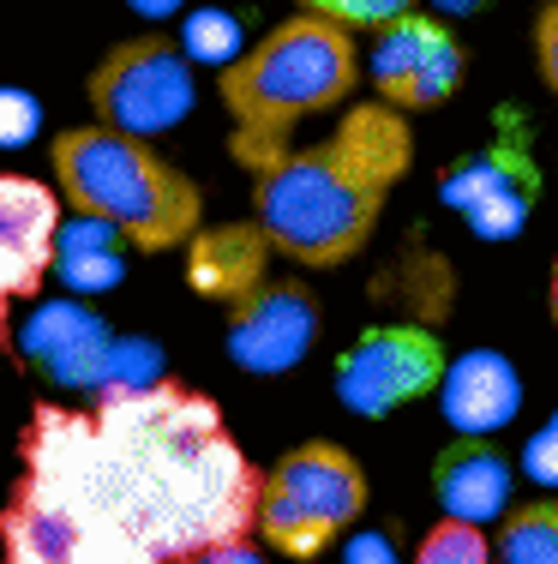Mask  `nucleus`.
<instances>
[{"label": "nucleus", "mask_w": 558, "mask_h": 564, "mask_svg": "<svg viewBox=\"0 0 558 564\" xmlns=\"http://www.w3.org/2000/svg\"><path fill=\"white\" fill-rule=\"evenodd\" d=\"M535 193H540V174L516 139H499L493 151L457 163L445 181V198L457 210H469L474 235H486V240H511L523 228L528 205H535Z\"/></svg>", "instance_id": "nucleus-12"}, {"label": "nucleus", "mask_w": 558, "mask_h": 564, "mask_svg": "<svg viewBox=\"0 0 558 564\" xmlns=\"http://www.w3.org/2000/svg\"><path fill=\"white\" fill-rule=\"evenodd\" d=\"M121 252L127 240L114 235L109 223L97 217H78L61 228V252H55V276L66 282V289H114L121 282Z\"/></svg>", "instance_id": "nucleus-17"}, {"label": "nucleus", "mask_w": 558, "mask_h": 564, "mask_svg": "<svg viewBox=\"0 0 558 564\" xmlns=\"http://www.w3.org/2000/svg\"><path fill=\"white\" fill-rule=\"evenodd\" d=\"M535 61H540V78H547V90L558 97V0L535 12Z\"/></svg>", "instance_id": "nucleus-24"}, {"label": "nucleus", "mask_w": 558, "mask_h": 564, "mask_svg": "<svg viewBox=\"0 0 558 564\" xmlns=\"http://www.w3.org/2000/svg\"><path fill=\"white\" fill-rule=\"evenodd\" d=\"M528 463H535V480H558V421L528 445Z\"/></svg>", "instance_id": "nucleus-26"}, {"label": "nucleus", "mask_w": 558, "mask_h": 564, "mask_svg": "<svg viewBox=\"0 0 558 564\" xmlns=\"http://www.w3.org/2000/svg\"><path fill=\"white\" fill-rule=\"evenodd\" d=\"M48 174L78 217L109 223L132 252H168L205 228V193L151 139L114 132L102 120L48 139Z\"/></svg>", "instance_id": "nucleus-4"}, {"label": "nucleus", "mask_w": 558, "mask_h": 564, "mask_svg": "<svg viewBox=\"0 0 558 564\" xmlns=\"http://www.w3.org/2000/svg\"><path fill=\"white\" fill-rule=\"evenodd\" d=\"M271 235H264L259 223H217V228H198L193 240H186V282H193V294H205V301H247L264 276V264H271Z\"/></svg>", "instance_id": "nucleus-13"}, {"label": "nucleus", "mask_w": 558, "mask_h": 564, "mask_svg": "<svg viewBox=\"0 0 558 564\" xmlns=\"http://www.w3.org/2000/svg\"><path fill=\"white\" fill-rule=\"evenodd\" d=\"M78 541H85V522L66 505H55L48 492L19 480V492L0 510V553H7V564H73Z\"/></svg>", "instance_id": "nucleus-16"}, {"label": "nucleus", "mask_w": 558, "mask_h": 564, "mask_svg": "<svg viewBox=\"0 0 558 564\" xmlns=\"http://www.w3.org/2000/svg\"><path fill=\"white\" fill-rule=\"evenodd\" d=\"M415 169V127L391 102H354L318 144L252 174V210L283 259L330 271L354 259L379 228L391 186Z\"/></svg>", "instance_id": "nucleus-2"}, {"label": "nucleus", "mask_w": 558, "mask_h": 564, "mask_svg": "<svg viewBox=\"0 0 558 564\" xmlns=\"http://www.w3.org/2000/svg\"><path fill=\"white\" fill-rule=\"evenodd\" d=\"M318 343V301L300 276L259 282L247 301L229 306V360L259 379H283L288 367L307 360Z\"/></svg>", "instance_id": "nucleus-10"}, {"label": "nucleus", "mask_w": 558, "mask_h": 564, "mask_svg": "<svg viewBox=\"0 0 558 564\" xmlns=\"http://www.w3.org/2000/svg\"><path fill=\"white\" fill-rule=\"evenodd\" d=\"M415 564H493V541H486L481 522L462 517H438L415 546Z\"/></svg>", "instance_id": "nucleus-19"}, {"label": "nucleus", "mask_w": 558, "mask_h": 564, "mask_svg": "<svg viewBox=\"0 0 558 564\" xmlns=\"http://www.w3.org/2000/svg\"><path fill=\"white\" fill-rule=\"evenodd\" d=\"M300 12H318V19H337L349 31H384L403 12H415V0H300Z\"/></svg>", "instance_id": "nucleus-21"}, {"label": "nucleus", "mask_w": 558, "mask_h": 564, "mask_svg": "<svg viewBox=\"0 0 558 564\" xmlns=\"http://www.w3.org/2000/svg\"><path fill=\"white\" fill-rule=\"evenodd\" d=\"M180 48H186L193 61H217V66L241 61V55H247V48H241V19H234V12H217V7L193 12V19H186Z\"/></svg>", "instance_id": "nucleus-20"}, {"label": "nucleus", "mask_w": 558, "mask_h": 564, "mask_svg": "<svg viewBox=\"0 0 558 564\" xmlns=\"http://www.w3.org/2000/svg\"><path fill=\"white\" fill-rule=\"evenodd\" d=\"M366 517V468L330 438L283 451L259 480V522L264 546L283 558H318Z\"/></svg>", "instance_id": "nucleus-5"}, {"label": "nucleus", "mask_w": 558, "mask_h": 564, "mask_svg": "<svg viewBox=\"0 0 558 564\" xmlns=\"http://www.w3.org/2000/svg\"><path fill=\"white\" fill-rule=\"evenodd\" d=\"M7 355L36 367L43 379L66 384V391H102V372H109V355H114V330L78 301H43L12 325Z\"/></svg>", "instance_id": "nucleus-11"}, {"label": "nucleus", "mask_w": 558, "mask_h": 564, "mask_svg": "<svg viewBox=\"0 0 558 564\" xmlns=\"http://www.w3.org/2000/svg\"><path fill=\"white\" fill-rule=\"evenodd\" d=\"M493 564H558V499L504 510L493 534Z\"/></svg>", "instance_id": "nucleus-18"}, {"label": "nucleus", "mask_w": 558, "mask_h": 564, "mask_svg": "<svg viewBox=\"0 0 558 564\" xmlns=\"http://www.w3.org/2000/svg\"><path fill=\"white\" fill-rule=\"evenodd\" d=\"M354 85H361V48L349 24L318 19V12L271 24L217 78V97L234 120V163L252 174L276 169L288 156V132L325 109H342Z\"/></svg>", "instance_id": "nucleus-3"}, {"label": "nucleus", "mask_w": 558, "mask_h": 564, "mask_svg": "<svg viewBox=\"0 0 558 564\" xmlns=\"http://www.w3.org/2000/svg\"><path fill=\"white\" fill-rule=\"evenodd\" d=\"M180 564H264V558L252 553L247 534H241V541H217V546H205V553H193V558H180Z\"/></svg>", "instance_id": "nucleus-25"}, {"label": "nucleus", "mask_w": 558, "mask_h": 564, "mask_svg": "<svg viewBox=\"0 0 558 564\" xmlns=\"http://www.w3.org/2000/svg\"><path fill=\"white\" fill-rule=\"evenodd\" d=\"M73 564H163L151 546H139L132 534H114V529H85Z\"/></svg>", "instance_id": "nucleus-23"}, {"label": "nucleus", "mask_w": 558, "mask_h": 564, "mask_svg": "<svg viewBox=\"0 0 558 564\" xmlns=\"http://www.w3.org/2000/svg\"><path fill=\"white\" fill-rule=\"evenodd\" d=\"M450 360L427 325H366L337 355V402L366 421L396 414L445 384Z\"/></svg>", "instance_id": "nucleus-7"}, {"label": "nucleus", "mask_w": 558, "mask_h": 564, "mask_svg": "<svg viewBox=\"0 0 558 564\" xmlns=\"http://www.w3.org/2000/svg\"><path fill=\"white\" fill-rule=\"evenodd\" d=\"M198 102L193 55L175 36H132L114 43L90 66V109L102 127L132 132V139H163L175 132Z\"/></svg>", "instance_id": "nucleus-6"}, {"label": "nucleus", "mask_w": 558, "mask_h": 564, "mask_svg": "<svg viewBox=\"0 0 558 564\" xmlns=\"http://www.w3.org/2000/svg\"><path fill=\"white\" fill-rule=\"evenodd\" d=\"M61 228V186L0 174V348H12V306L55 276Z\"/></svg>", "instance_id": "nucleus-9"}, {"label": "nucleus", "mask_w": 558, "mask_h": 564, "mask_svg": "<svg viewBox=\"0 0 558 564\" xmlns=\"http://www.w3.org/2000/svg\"><path fill=\"white\" fill-rule=\"evenodd\" d=\"M24 487L66 505L85 529H114L180 564L259 522V468L229 438L217 402L151 384L97 409H36L24 426Z\"/></svg>", "instance_id": "nucleus-1"}, {"label": "nucleus", "mask_w": 558, "mask_h": 564, "mask_svg": "<svg viewBox=\"0 0 558 564\" xmlns=\"http://www.w3.org/2000/svg\"><path fill=\"white\" fill-rule=\"evenodd\" d=\"M433 492L445 505V517H462V522H504L511 510V463L493 438H469L462 433L457 445L438 451L433 463Z\"/></svg>", "instance_id": "nucleus-14"}, {"label": "nucleus", "mask_w": 558, "mask_h": 564, "mask_svg": "<svg viewBox=\"0 0 558 564\" xmlns=\"http://www.w3.org/2000/svg\"><path fill=\"white\" fill-rule=\"evenodd\" d=\"M552 318H558V259H552Z\"/></svg>", "instance_id": "nucleus-29"}, {"label": "nucleus", "mask_w": 558, "mask_h": 564, "mask_svg": "<svg viewBox=\"0 0 558 564\" xmlns=\"http://www.w3.org/2000/svg\"><path fill=\"white\" fill-rule=\"evenodd\" d=\"M462 73H469V55H462L457 31L433 12H403L372 43V90L403 115L438 109L445 97H457Z\"/></svg>", "instance_id": "nucleus-8"}, {"label": "nucleus", "mask_w": 558, "mask_h": 564, "mask_svg": "<svg viewBox=\"0 0 558 564\" xmlns=\"http://www.w3.org/2000/svg\"><path fill=\"white\" fill-rule=\"evenodd\" d=\"M127 7L139 12V19H175L186 0H127Z\"/></svg>", "instance_id": "nucleus-27"}, {"label": "nucleus", "mask_w": 558, "mask_h": 564, "mask_svg": "<svg viewBox=\"0 0 558 564\" xmlns=\"http://www.w3.org/2000/svg\"><path fill=\"white\" fill-rule=\"evenodd\" d=\"M438 391H445L450 426H457V433H469V438L499 433V426L516 414V402H523L516 367L504 355H493V348H474V355L450 360V372H445V384H438Z\"/></svg>", "instance_id": "nucleus-15"}, {"label": "nucleus", "mask_w": 558, "mask_h": 564, "mask_svg": "<svg viewBox=\"0 0 558 564\" xmlns=\"http://www.w3.org/2000/svg\"><path fill=\"white\" fill-rule=\"evenodd\" d=\"M433 7H445V12H481L486 0H433Z\"/></svg>", "instance_id": "nucleus-28"}, {"label": "nucleus", "mask_w": 558, "mask_h": 564, "mask_svg": "<svg viewBox=\"0 0 558 564\" xmlns=\"http://www.w3.org/2000/svg\"><path fill=\"white\" fill-rule=\"evenodd\" d=\"M43 132V102L19 85H0V151H19Z\"/></svg>", "instance_id": "nucleus-22"}]
</instances>
